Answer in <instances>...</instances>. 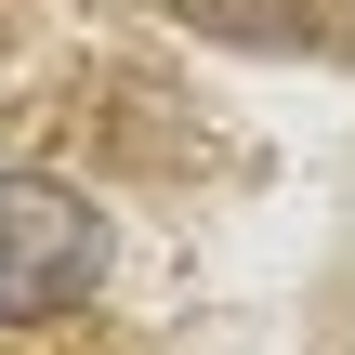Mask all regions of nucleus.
Here are the masks:
<instances>
[{
    "mask_svg": "<svg viewBox=\"0 0 355 355\" xmlns=\"http://www.w3.org/2000/svg\"><path fill=\"white\" fill-rule=\"evenodd\" d=\"M105 263V224L66 198V184H0V329H40L92 290Z\"/></svg>",
    "mask_w": 355,
    "mask_h": 355,
    "instance_id": "obj_1",
    "label": "nucleus"
}]
</instances>
